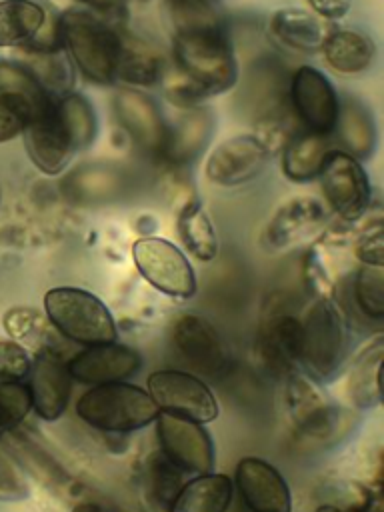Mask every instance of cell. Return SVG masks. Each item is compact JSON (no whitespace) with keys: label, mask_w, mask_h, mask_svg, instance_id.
I'll return each instance as SVG.
<instances>
[{"label":"cell","mask_w":384,"mask_h":512,"mask_svg":"<svg viewBox=\"0 0 384 512\" xmlns=\"http://www.w3.org/2000/svg\"><path fill=\"white\" fill-rule=\"evenodd\" d=\"M172 20L174 70L196 82L210 98L240 80L236 48L224 18L202 0H166Z\"/></svg>","instance_id":"obj_1"},{"label":"cell","mask_w":384,"mask_h":512,"mask_svg":"<svg viewBox=\"0 0 384 512\" xmlns=\"http://www.w3.org/2000/svg\"><path fill=\"white\" fill-rule=\"evenodd\" d=\"M62 46L80 76L96 86L116 84L120 26L76 4L60 12Z\"/></svg>","instance_id":"obj_2"},{"label":"cell","mask_w":384,"mask_h":512,"mask_svg":"<svg viewBox=\"0 0 384 512\" xmlns=\"http://www.w3.org/2000/svg\"><path fill=\"white\" fill-rule=\"evenodd\" d=\"M348 354L346 322L330 298H320L298 324V364L314 382H330Z\"/></svg>","instance_id":"obj_3"},{"label":"cell","mask_w":384,"mask_h":512,"mask_svg":"<svg viewBox=\"0 0 384 512\" xmlns=\"http://www.w3.org/2000/svg\"><path fill=\"white\" fill-rule=\"evenodd\" d=\"M158 406L142 388L128 382L96 384L76 402V414L104 432H134L158 416Z\"/></svg>","instance_id":"obj_4"},{"label":"cell","mask_w":384,"mask_h":512,"mask_svg":"<svg viewBox=\"0 0 384 512\" xmlns=\"http://www.w3.org/2000/svg\"><path fill=\"white\" fill-rule=\"evenodd\" d=\"M44 312L50 324L76 344L116 342L118 332L112 312L88 290L72 286L52 288L44 294Z\"/></svg>","instance_id":"obj_5"},{"label":"cell","mask_w":384,"mask_h":512,"mask_svg":"<svg viewBox=\"0 0 384 512\" xmlns=\"http://www.w3.org/2000/svg\"><path fill=\"white\" fill-rule=\"evenodd\" d=\"M56 98L16 58H0V144L22 136L26 124Z\"/></svg>","instance_id":"obj_6"},{"label":"cell","mask_w":384,"mask_h":512,"mask_svg":"<svg viewBox=\"0 0 384 512\" xmlns=\"http://www.w3.org/2000/svg\"><path fill=\"white\" fill-rule=\"evenodd\" d=\"M288 108L304 130L332 136L340 112V94L318 68L302 64L288 78Z\"/></svg>","instance_id":"obj_7"},{"label":"cell","mask_w":384,"mask_h":512,"mask_svg":"<svg viewBox=\"0 0 384 512\" xmlns=\"http://www.w3.org/2000/svg\"><path fill=\"white\" fill-rule=\"evenodd\" d=\"M324 200L346 222L360 220L372 204V184L362 162L332 148L318 174Z\"/></svg>","instance_id":"obj_8"},{"label":"cell","mask_w":384,"mask_h":512,"mask_svg":"<svg viewBox=\"0 0 384 512\" xmlns=\"http://www.w3.org/2000/svg\"><path fill=\"white\" fill-rule=\"evenodd\" d=\"M132 258L142 278L172 298H192L196 274L184 252L158 236H144L132 244Z\"/></svg>","instance_id":"obj_9"},{"label":"cell","mask_w":384,"mask_h":512,"mask_svg":"<svg viewBox=\"0 0 384 512\" xmlns=\"http://www.w3.org/2000/svg\"><path fill=\"white\" fill-rule=\"evenodd\" d=\"M110 106L122 134L142 154L160 160L170 126L160 110V104L140 88L126 86L112 96Z\"/></svg>","instance_id":"obj_10"},{"label":"cell","mask_w":384,"mask_h":512,"mask_svg":"<svg viewBox=\"0 0 384 512\" xmlns=\"http://www.w3.org/2000/svg\"><path fill=\"white\" fill-rule=\"evenodd\" d=\"M154 422L160 452L182 472L208 474L214 470V444L202 422L166 410H160Z\"/></svg>","instance_id":"obj_11"},{"label":"cell","mask_w":384,"mask_h":512,"mask_svg":"<svg viewBox=\"0 0 384 512\" xmlns=\"http://www.w3.org/2000/svg\"><path fill=\"white\" fill-rule=\"evenodd\" d=\"M22 140L30 162L46 176L62 174L80 152L74 134L56 108V100L26 124Z\"/></svg>","instance_id":"obj_12"},{"label":"cell","mask_w":384,"mask_h":512,"mask_svg":"<svg viewBox=\"0 0 384 512\" xmlns=\"http://www.w3.org/2000/svg\"><path fill=\"white\" fill-rule=\"evenodd\" d=\"M270 154L272 150L256 134H236L216 144L208 154L204 176L222 188L242 186L264 172Z\"/></svg>","instance_id":"obj_13"},{"label":"cell","mask_w":384,"mask_h":512,"mask_svg":"<svg viewBox=\"0 0 384 512\" xmlns=\"http://www.w3.org/2000/svg\"><path fill=\"white\" fill-rule=\"evenodd\" d=\"M148 394L158 410L174 412L202 424L218 416V402L208 384L188 372H152L148 376Z\"/></svg>","instance_id":"obj_14"},{"label":"cell","mask_w":384,"mask_h":512,"mask_svg":"<svg viewBox=\"0 0 384 512\" xmlns=\"http://www.w3.org/2000/svg\"><path fill=\"white\" fill-rule=\"evenodd\" d=\"M28 376L32 410L42 420H58L66 412L70 400L72 376L68 372V362L56 350L44 348L36 352Z\"/></svg>","instance_id":"obj_15"},{"label":"cell","mask_w":384,"mask_h":512,"mask_svg":"<svg viewBox=\"0 0 384 512\" xmlns=\"http://www.w3.org/2000/svg\"><path fill=\"white\" fill-rule=\"evenodd\" d=\"M168 124V138L160 160L174 168H182L194 164L206 152L216 130V116L212 108L198 104L178 108L176 118Z\"/></svg>","instance_id":"obj_16"},{"label":"cell","mask_w":384,"mask_h":512,"mask_svg":"<svg viewBox=\"0 0 384 512\" xmlns=\"http://www.w3.org/2000/svg\"><path fill=\"white\" fill-rule=\"evenodd\" d=\"M66 362L74 380L92 386L124 382L142 368V356L134 348L118 342L86 346Z\"/></svg>","instance_id":"obj_17"},{"label":"cell","mask_w":384,"mask_h":512,"mask_svg":"<svg viewBox=\"0 0 384 512\" xmlns=\"http://www.w3.org/2000/svg\"><path fill=\"white\" fill-rule=\"evenodd\" d=\"M236 486L250 512H292V494L276 466L246 456L236 464Z\"/></svg>","instance_id":"obj_18"},{"label":"cell","mask_w":384,"mask_h":512,"mask_svg":"<svg viewBox=\"0 0 384 512\" xmlns=\"http://www.w3.org/2000/svg\"><path fill=\"white\" fill-rule=\"evenodd\" d=\"M174 346L192 368L202 374H218L228 362L220 332L198 314H184L172 328Z\"/></svg>","instance_id":"obj_19"},{"label":"cell","mask_w":384,"mask_h":512,"mask_svg":"<svg viewBox=\"0 0 384 512\" xmlns=\"http://www.w3.org/2000/svg\"><path fill=\"white\" fill-rule=\"evenodd\" d=\"M128 172L110 162H88L72 170L60 184L62 194L74 204H100L122 196Z\"/></svg>","instance_id":"obj_20"},{"label":"cell","mask_w":384,"mask_h":512,"mask_svg":"<svg viewBox=\"0 0 384 512\" xmlns=\"http://www.w3.org/2000/svg\"><path fill=\"white\" fill-rule=\"evenodd\" d=\"M324 222V206L312 196L286 200L270 218L264 230V242L272 250L292 246L314 234Z\"/></svg>","instance_id":"obj_21"},{"label":"cell","mask_w":384,"mask_h":512,"mask_svg":"<svg viewBox=\"0 0 384 512\" xmlns=\"http://www.w3.org/2000/svg\"><path fill=\"white\" fill-rule=\"evenodd\" d=\"M168 66L162 50L128 28L120 26V58L116 82H124L130 88H148L160 84Z\"/></svg>","instance_id":"obj_22"},{"label":"cell","mask_w":384,"mask_h":512,"mask_svg":"<svg viewBox=\"0 0 384 512\" xmlns=\"http://www.w3.org/2000/svg\"><path fill=\"white\" fill-rule=\"evenodd\" d=\"M332 148H336L332 136L296 128L280 146L282 174L296 184L316 180Z\"/></svg>","instance_id":"obj_23"},{"label":"cell","mask_w":384,"mask_h":512,"mask_svg":"<svg viewBox=\"0 0 384 512\" xmlns=\"http://www.w3.org/2000/svg\"><path fill=\"white\" fill-rule=\"evenodd\" d=\"M268 30L282 48L298 54H316L320 52L330 26H326L314 12L290 6L270 14Z\"/></svg>","instance_id":"obj_24"},{"label":"cell","mask_w":384,"mask_h":512,"mask_svg":"<svg viewBox=\"0 0 384 512\" xmlns=\"http://www.w3.org/2000/svg\"><path fill=\"white\" fill-rule=\"evenodd\" d=\"M332 140L336 148L358 158L360 162L372 158L378 142L376 120L362 100L354 96H340V112Z\"/></svg>","instance_id":"obj_25"},{"label":"cell","mask_w":384,"mask_h":512,"mask_svg":"<svg viewBox=\"0 0 384 512\" xmlns=\"http://www.w3.org/2000/svg\"><path fill=\"white\" fill-rule=\"evenodd\" d=\"M320 52L332 70L340 74H360L374 64L376 42L360 28L330 26Z\"/></svg>","instance_id":"obj_26"},{"label":"cell","mask_w":384,"mask_h":512,"mask_svg":"<svg viewBox=\"0 0 384 512\" xmlns=\"http://www.w3.org/2000/svg\"><path fill=\"white\" fill-rule=\"evenodd\" d=\"M2 448L12 456L22 472H28L42 486L54 492H64L72 484V478L66 474L60 462L52 458L34 438L18 432V428L2 436Z\"/></svg>","instance_id":"obj_27"},{"label":"cell","mask_w":384,"mask_h":512,"mask_svg":"<svg viewBox=\"0 0 384 512\" xmlns=\"http://www.w3.org/2000/svg\"><path fill=\"white\" fill-rule=\"evenodd\" d=\"M54 10L40 0H0V48H24Z\"/></svg>","instance_id":"obj_28"},{"label":"cell","mask_w":384,"mask_h":512,"mask_svg":"<svg viewBox=\"0 0 384 512\" xmlns=\"http://www.w3.org/2000/svg\"><path fill=\"white\" fill-rule=\"evenodd\" d=\"M382 358H384V340L382 336H378L368 346H364L358 352V356L352 360L346 392L350 402L360 410L376 408L382 400V386H380Z\"/></svg>","instance_id":"obj_29"},{"label":"cell","mask_w":384,"mask_h":512,"mask_svg":"<svg viewBox=\"0 0 384 512\" xmlns=\"http://www.w3.org/2000/svg\"><path fill=\"white\" fill-rule=\"evenodd\" d=\"M232 480L224 474H198L182 484L168 512H226L232 500Z\"/></svg>","instance_id":"obj_30"},{"label":"cell","mask_w":384,"mask_h":512,"mask_svg":"<svg viewBox=\"0 0 384 512\" xmlns=\"http://www.w3.org/2000/svg\"><path fill=\"white\" fill-rule=\"evenodd\" d=\"M176 232L182 246L198 260L210 262L218 254L214 224L198 198H188L176 216Z\"/></svg>","instance_id":"obj_31"},{"label":"cell","mask_w":384,"mask_h":512,"mask_svg":"<svg viewBox=\"0 0 384 512\" xmlns=\"http://www.w3.org/2000/svg\"><path fill=\"white\" fill-rule=\"evenodd\" d=\"M16 60L24 62L54 98L74 90V66L64 48H16Z\"/></svg>","instance_id":"obj_32"},{"label":"cell","mask_w":384,"mask_h":512,"mask_svg":"<svg viewBox=\"0 0 384 512\" xmlns=\"http://www.w3.org/2000/svg\"><path fill=\"white\" fill-rule=\"evenodd\" d=\"M56 108L74 134L80 152L90 148L98 136V116L94 104L76 90H70L64 96L56 98Z\"/></svg>","instance_id":"obj_33"},{"label":"cell","mask_w":384,"mask_h":512,"mask_svg":"<svg viewBox=\"0 0 384 512\" xmlns=\"http://www.w3.org/2000/svg\"><path fill=\"white\" fill-rule=\"evenodd\" d=\"M180 474L182 470L174 462H170L162 452L150 454V458L144 464V488L154 506L164 508L168 512L174 496L182 488Z\"/></svg>","instance_id":"obj_34"},{"label":"cell","mask_w":384,"mask_h":512,"mask_svg":"<svg viewBox=\"0 0 384 512\" xmlns=\"http://www.w3.org/2000/svg\"><path fill=\"white\" fill-rule=\"evenodd\" d=\"M30 410L28 384L22 380H0V436L16 430Z\"/></svg>","instance_id":"obj_35"},{"label":"cell","mask_w":384,"mask_h":512,"mask_svg":"<svg viewBox=\"0 0 384 512\" xmlns=\"http://www.w3.org/2000/svg\"><path fill=\"white\" fill-rule=\"evenodd\" d=\"M354 298L360 308L370 318L384 316V272L382 266L364 264L356 272Z\"/></svg>","instance_id":"obj_36"},{"label":"cell","mask_w":384,"mask_h":512,"mask_svg":"<svg viewBox=\"0 0 384 512\" xmlns=\"http://www.w3.org/2000/svg\"><path fill=\"white\" fill-rule=\"evenodd\" d=\"M162 90L164 96L176 106V108H190V106H198L202 104L206 98H210L196 82H192L190 78H186L184 74H180L178 70H166L164 78H162Z\"/></svg>","instance_id":"obj_37"},{"label":"cell","mask_w":384,"mask_h":512,"mask_svg":"<svg viewBox=\"0 0 384 512\" xmlns=\"http://www.w3.org/2000/svg\"><path fill=\"white\" fill-rule=\"evenodd\" d=\"M30 494L28 480L12 456L0 446V500L16 502Z\"/></svg>","instance_id":"obj_38"},{"label":"cell","mask_w":384,"mask_h":512,"mask_svg":"<svg viewBox=\"0 0 384 512\" xmlns=\"http://www.w3.org/2000/svg\"><path fill=\"white\" fill-rule=\"evenodd\" d=\"M32 358L18 340L0 338V380H22L30 372Z\"/></svg>","instance_id":"obj_39"},{"label":"cell","mask_w":384,"mask_h":512,"mask_svg":"<svg viewBox=\"0 0 384 512\" xmlns=\"http://www.w3.org/2000/svg\"><path fill=\"white\" fill-rule=\"evenodd\" d=\"M382 222L376 220L368 224L356 238L354 252L358 260L368 266H382L384 264V236H382Z\"/></svg>","instance_id":"obj_40"},{"label":"cell","mask_w":384,"mask_h":512,"mask_svg":"<svg viewBox=\"0 0 384 512\" xmlns=\"http://www.w3.org/2000/svg\"><path fill=\"white\" fill-rule=\"evenodd\" d=\"M38 314L36 310L28 308H14L4 316V326L14 338H32V332L38 328Z\"/></svg>","instance_id":"obj_41"},{"label":"cell","mask_w":384,"mask_h":512,"mask_svg":"<svg viewBox=\"0 0 384 512\" xmlns=\"http://www.w3.org/2000/svg\"><path fill=\"white\" fill-rule=\"evenodd\" d=\"M306 2L316 16L328 22L342 20L352 8V0H306Z\"/></svg>","instance_id":"obj_42"},{"label":"cell","mask_w":384,"mask_h":512,"mask_svg":"<svg viewBox=\"0 0 384 512\" xmlns=\"http://www.w3.org/2000/svg\"><path fill=\"white\" fill-rule=\"evenodd\" d=\"M76 2L108 20H118L120 16H124L128 8V0H76Z\"/></svg>","instance_id":"obj_43"},{"label":"cell","mask_w":384,"mask_h":512,"mask_svg":"<svg viewBox=\"0 0 384 512\" xmlns=\"http://www.w3.org/2000/svg\"><path fill=\"white\" fill-rule=\"evenodd\" d=\"M72 512H106L102 506L94 504V502H78Z\"/></svg>","instance_id":"obj_44"},{"label":"cell","mask_w":384,"mask_h":512,"mask_svg":"<svg viewBox=\"0 0 384 512\" xmlns=\"http://www.w3.org/2000/svg\"><path fill=\"white\" fill-rule=\"evenodd\" d=\"M202 2H210V4H214V2H216V0H202Z\"/></svg>","instance_id":"obj_45"}]
</instances>
